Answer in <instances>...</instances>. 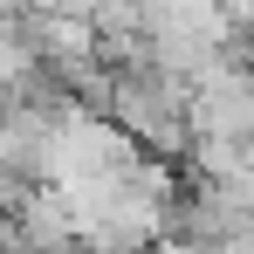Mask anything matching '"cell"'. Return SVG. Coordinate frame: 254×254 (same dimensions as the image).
<instances>
[{
	"mask_svg": "<svg viewBox=\"0 0 254 254\" xmlns=\"http://www.w3.org/2000/svg\"><path fill=\"white\" fill-rule=\"evenodd\" d=\"M103 124H117V130L130 137V151L165 158V165L186 158V144H192V130H186V89L165 83L158 69H151V76H117Z\"/></svg>",
	"mask_w": 254,
	"mask_h": 254,
	"instance_id": "cell-1",
	"label": "cell"
},
{
	"mask_svg": "<svg viewBox=\"0 0 254 254\" xmlns=\"http://www.w3.org/2000/svg\"><path fill=\"white\" fill-rule=\"evenodd\" d=\"M35 69H42V62H35V55H28V48L14 42V28H7V21H0V96H14V89L28 83V76H35Z\"/></svg>",
	"mask_w": 254,
	"mask_h": 254,
	"instance_id": "cell-2",
	"label": "cell"
},
{
	"mask_svg": "<svg viewBox=\"0 0 254 254\" xmlns=\"http://www.w3.org/2000/svg\"><path fill=\"white\" fill-rule=\"evenodd\" d=\"M48 254H89V248H83V241H62V248H48Z\"/></svg>",
	"mask_w": 254,
	"mask_h": 254,
	"instance_id": "cell-3",
	"label": "cell"
},
{
	"mask_svg": "<svg viewBox=\"0 0 254 254\" xmlns=\"http://www.w3.org/2000/svg\"><path fill=\"white\" fill-rule=\"evenodd\" d=\"M0 124H7V96H0Z\"/></svg>",
	"mask_w": 254,
	"mask_h": 254,
	"instance_id": "cell-4",
	"label": "cell"
}]
</instances>
